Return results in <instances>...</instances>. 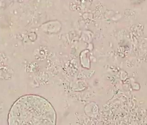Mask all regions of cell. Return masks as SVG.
Returning a JSON list of instances; mask_svg holds the SVG:
<instances>
[{
    "mask_svg": "<svg viewBox=\"0 0 147 125\" xmlns=\"http://www.w3.org/2000/svg\"><path fill=\"white\" fill-rule=\"evenodd\" d=\"M9 125H55L56 114L53 106L40 96L21 97L11 107Z\"/></svg>",
    "mask_w": 147,
    "mask_h": 125,
    "instance_id": "cell-1",
    "label": "cell"
}]
</instances>
